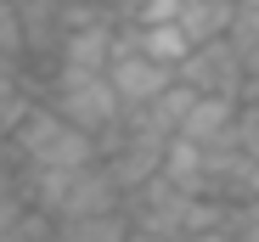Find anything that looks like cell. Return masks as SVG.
Here are the masks:
<instances>
[{
    "mask_svg": "<svg viewBox=\"0 0 259 242\" xmlns=\"http://www.w3.org/2000/svg\"><path fill=\"white\" fill-rule=\"evenodd\" d=\"M17 191H23L28 209H39L57 225L124 209V191L107 175L102 158H96V164H79V169H17Z\"/></svg>",
    "mask_w": 259,
    "mask_h": 242,
    "instance_id": "cell-1",
    "label": "cell"
},
{
    "mask_svg": "<svg viewBox=\"0 0 259 242\" xmlns=\"http://www.w3.org/2000/svg\"><path fill=\"white\" fill-rule=\"evenodd\" d=\"M6 147H12L17 169H79V164H96L102 158L96 135H84L79 124H68V118L57 107H46V102L6 135Z\"/></svg>",
    "mask_w": 259,
    "mask_h": 242,
    "instance_id": "cell-2",
    "label": "cell"
},
{
    "mask_svg": "<svg viewBox=\"0 0 259 242\" xmlns=\"http://www.w3.org/2000/svg\"><path fill=\"white\" fill-rule=\"evenodd\" d=\"M39 102L46 107H57L68 124H79L84 135H113L118 124H124V102H118V90L107 85V73H79V68H57L51 73V85L39 90Z\"/></svg>",
    "mask_w": 259,
    "mask_h": 242,
    "instance_id": "cell-3",
    "label": "cell"
},
{
    "mask_svg": "<svg viewBox=\"0 0 259 242\" xmlns=\"http://www.w3.org/2000/svg\"><path fill=\"white\" fill-rule=\"evenodd\" d=\"M175 68H163V62H152V57H141L136 45L124 39V28H118V57H113V68H107V85L118 90V102H124V113H136V107H152L169 85H175Z\"/></svg>",
    "mask_w": 259,
    "mask_h": 242,
    "instance_id": "cell-4",
    "label": "cell"
},
{
    "mask_svg": "<svg viewBox=\"0 0 259 242\" xmlns=\"http://www.w3.org/2000/svg\"><path fill=\"white\" fill-rule=\"evenodd\" d=\"M181 85H192L197 96H231V102H242L248 96V68H242L231 39H214V45H197L186 57Z\"/></svg>",
    "mask_w": 259,
    "mask_h": 242,
    "instance_id": "cell-5",
    "label": "cell"
},
{
    "mask_svg": "<svg viewBox=\"0 0 259 242\" xmlns=\"http://www.w3.org/2000/svg\"><path fill=\"white\" fill-rule=\"evenodd\" d=\"M118 57V23H91V28H68L57 39V68H79V73H107Z\"/></svg>",
    "mask_w": 259,
    "mask_h": 242,
    "instance_id": "cell-6",
    "label": "cell"
},
{
    "mask_svg": "<svg viewBox=\"0 0 259 242\" xmlns=\"http://www.w3.org/2000/svg\"><path fill=\"white\" fill-rule=\"evenodd\" d=\"M237 118H242V102H231V96H197L175 141H192V147H220V141H231Z\"/></svg>",
    "mask_w": 259,
    "mask_h": 242,
    "instance_id": "cell-7",
    "label": "cell"
},
{
    "mask_svg": "<svg viewBox=\"0 0 259 242\" xmlns=\"http://www.w3.org/2000/svg\"><path fill=\"white\" fill-rule=\"evenodd\" d=\"M237 12H242V0H186L175 23L186 28L192 45H214V39H231Z\"/></svg>",
    "mask_w": 259,
    "mask_h": 242,
    "instance_id": "cell-8",
    "label": "cell"
},
{
    "mask_svg": "<svg viewBox=\"0 0 259 242\" xmlns=\"http://www.w3.org/2000/svg\"><path fill=\"white\" fill-rule=\"evenodd\" d=\"M124 39H130L141 57L163 62V68H175V73H181V68H186V57L197 51L192 39H186V28H181V23H152V28H136V23H130V28H124Z\"/></svg>",
    "mask_w": 259,
    "mask_h": 242,
    "instance_id": "cell-9",
    "label": "cell"
},
{
    "mask_svg": "<svg viewBox=\"0 0 259 242\" xmlns=\"http://www.w3.org/2000/svg\"><path fill=\"white\" fill-rule=\"evenodd\" d=\"M163 180L181 186V191H192V197H208V147L169 141V152H163Z\"/></svg>",
    "mask_w": 259,
    "mask_h": 242,
    "instance_id": "cell-10",
    "label": "cell"
},
{
    "mask_svg": "<svg viewBox=\"0 0 259 242\" xmlns=\"http://www.w3.org/2000/svg\"><path fill=\"white\" fill-rule=\"evenodd\" d=\"M130 214L113 209V214H91V220H68L57 225V242H130Z\"/></svg>",
    "mask_w": 259,
    "mask_h": 242,
    "instance_id": "cell-11",
    "label": "cell"
},
{
    "mask_svg": "<svg viewBox=\"0 0 259 242\" xmlns=\"http://www.w3.org/2000/svg\"><path fill=\"white\" fill-rule=\"evenodd\" d=\"M28 57V34H23V17L12 0H0V62H23Z\"/></svg>",
    "mask_w": 259,
    "mask_h": 242,
    "instance_id": "cell-12",
    "label": "cell"
},
{
    "mask_svg": "<svg viewBox=\"0 0 259 242\" xmlns=\"http://www.w3.org/2000/svg\"><path fill=\"white\" fill-rule=\"evenodd\" d=\"M231 242H259V197L248 203H226V225H220Z\"/></svg>",
    "mask_w": 259,
    "mask_h": 242,
    "instance_id": "cell-13",
    "label": "cell"
},
{
    "mask_svg": "<svg viewBox=\"0 0 259 242\" xmlns=\"http://www.w3.org/2000/svg\"><path fill=\"white\" fill-rule=\"evenodd\" d=\"M181 6H186V0H141V6L130 12V23H136V28H152V23H175V17H181Z\"/></svg>",
    "mask_w": 259,
    "mask_h": 242,
    "instance_id": "cell-14",
    "label": "cell"
},
{
    "mask_svg": "<svg viewBox=\"0 0 259 242\" xmlns=\"http://www.w3.org/2000/svg\"><path fill=\"white\" fill-rule=\"evenodd\" d=\"M130 242H169V236H152V231H130Z\"/></svg>",
    "mask_w": 259,
    "mask_h": 242,
    "instance_id": "cell-15",
    "label": "cell"
},
{
    "mask_svg": "<svg viewBox=\"0 0 259 242\" xmlns=\"http://www.w3.org/2000/svg\"><path fill=\"white\" fill-rule=\"evenodd\" d=\"M242 107H248V113H253V118H259V90H253V96H248V102H242Z\"/></svg>",
    "mask_w": 259,
    "mask_h": 242,
    "instance_id": "cell-16",
    "label": "cell"
},
{
    "mask_svg": "<svg viewBox=\"0 0 259 242\" xmlns=\"http://www.w3.org/2000/svg\"><path fill=\"white\" fill-rule=\"evenodd\" d=\"M242 6H259V0H242Z\"/></svg>",
    "mask_w": 259,
    "mask_h": 242,
    "instance_id": "cell-17",
    "label": "cell"
}]
</instances>
